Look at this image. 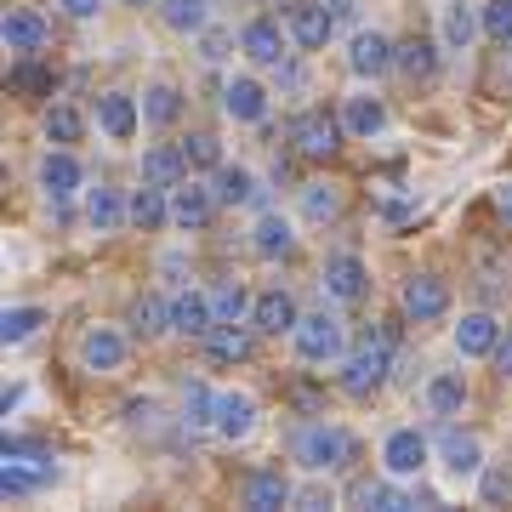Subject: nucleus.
Segmentation results:
<instances>
[{"label":"nucleus","instance_id":"54","mask_svg":"<svg viewBox=\"0 0 512 512\" xmlns=\"http://www.w3.org/2000/svg\"><path fill=\"white\" fill-rule=\"evenodd\" d=\"M126 6H148V0H126Z\"/></svg>","mask_w":512,"mask_h":512},{"label":"nucleus","instance_id":"33","mask_svg":"<svg viewBox=\"0 0 512 512\" xmlns=\"http://www.w3.org/2000/svg\"><path fill=\"white\" fill-rule=\"evenodd\" d=\"M160 23L171 35H200L211 29V0H160Z\"/></svg>","mask_w":512,"mask_h":512},{"label":"nucleus","instance_id":"43","mask_svg":"<svg viewBox=\"0 0 512 512\" xmlns=\"http://www.w3.org/2000/svg\"><path fill=\"white\" fill-rule=\"evenodd\" d=\"M183 154H188V165H194V171H217V165H222V143L211 137V131H188Z\"/></svg>","mask_w":512,"mask_h":512},{"label":"nucleus","instance_id":"6","mask_svg":"<svg viewBox=\"0 0 512 512\" xmlns=\"http://www.w3.org/2000/svg\"><path fill=\"white\" fill-rule=\"evenodd\" d=\"M291 342H296V359L330 365V359H342V319H330V313H302V325L291 330Z\"/></svg>","mask_w":512,"mask_h":512},{"label":"nucleus","instance_id":"5","mask_svg":"<svg viewBox=\"0 0 512 512\" xmlns=\"http://www.w3.org/2000/svg\"><path fill=\"white\" fill-rule=\"evenodd\" d=\"M399 308H404L410 325H433V319L450 313V285H444L439 274H410L399 285Z\"/></svg>","mask_w":512,"mask_h":512},{"label":"nucleus","instance_id":"9","mask_svg":"<svg viewBox=\"0 0 512 512\" xmlns=\"http://www.w3.org/2000/svg\"><path fill=\"white\" fill-rule=\"evenodd\" d=\"M427 456H433V444L421 439L416 427H393V433L382 439V467H387V478H421Z\"/></svg>","mask_w":512,"mask_h":512},{"label":"nucleus","instance_id":"22","mask_svg":"<svg viewBox=\"0 0 512 512\" xmlns=\"http://www.w3.org/2000/svg\"><path fill=\"white\" fill-rule=\"evenodd\" d=\"M495 348H501V325H495L490 313H461V325H456L461 359H495Z\"/></svg>","mask_w":512,"mask_h":512},{"label":"nucleus","instance_id":"53","mask_svg":"<svg viewBox=\"0 0 512 512\" xmlns=\"http://www.w3.org/2000/svg\"><path fill=\"white\" fill-rule=\"evenodd\" d=\"M325 6H330V12H336V23H348L353 12H359V6H353V0H325Z\"/></svg>","mask_w":512,"mask_h":512},{"label":"nucleus","instance_id":"12","mask_svg":"<svg viewBox=\"0 0 512 512\" xmlns=\"http://www.w3.org/2000/svg\"><path fill=\"white\" fill-rule=\"evenodd\" d=\"M239 52L251 57L256 69H285V29H279L274 18H251L245 29H239Z\"/></svg>","mask_w":512,"mask_h":512},{"label":"nucleus","instance_id":"10","mask_svg":"<svg viewBox=\"0 0 512 512\" xmlns=\"http://www.w3.org/2000/svg\"><path fill=\"white\" fill-rule=\"evenodd\" d=\"M217 188H200V183H177L171 188V228L183 234H205L211 217H217Z\"/></svg>","mask_w":512,"mask_h":512},{"label":"nucleus","instance_id":"21","mask_svg":"<svg viewBox=\"0 0 512 512\" xmlns=\"http://www.w3.org/2000/svg\"><path fill=\"white\" fill-rule=\"evenodd\" d=\"M211 325H217L211 296H200V291H177V296H171V330H177V336L205 342V336H211Z\"/></svg>","mask_w":512,"mask_h":512},{"label":"nucleus","instance_id":"11","mask_svg":"<svg viewBox=\"0 0 512 512\" xmlns=\"http://www.w3.org/2000/svg\"><path fill=\"white\" fill-rule=\"evenodd\" d=\"M211 427H217L222 444H245L256 433V399L251 393H217V404H211Z\"/></svg>","mask_w":512,"mask_h":512},{"label":"nucleus","instance_id":"24","mask_svg":"<svg viewBox=\"0 0 512 512\" xmlns=\"http://www.w3.org/2000/svg\"><path fill=\"white\" fill-rule=\"evenodd\" d=\"M478 35H484V18H478V6H467V0H450V6H444V18H439L444 52H467Z\"/></svg>","mask_w":512,"mask_h":512},{"label":"nucleus","instance_id":"32","mask_svg":"<svg viewBox=\"0 0 512 512\" xmlns=\"http://www.w3.org/2000/svg\"><path fill=\"white\" fill-rule=\"evenodd\" d=\"M342 126L353 131V137H376V131L387 126V103L382 97H370V92H359V97H348V103H342Z\"/></svg>","mask_w":512,"mask_h":512},{"label":"nucleus","instance_id":"36","mask_svg":"<svg viewBox=\"0 0 512 512\" xmlns=\"http://www.w3.org/2000/svg\"><path fill=\"white\" fill-rule=\"evenodd\" d=\"M171 188H160V183H143L137 194H131V222L137 228H160V222H171V200H165Z\"/></svg>","mask_w":512,"mask_h":512},{"label":"nucleus","instance_id":"52","mask_svg":"<svg viewBox=\"0 0 512 512\" xmlns=\"http://www.w3.org/2000/svg\"><path fill=\"white\" fill-rule=\"evenodd\" d=\"M495 211L512 222V183H507V188H495Z\"/></svg>","mask_w":512,"mask_h":512},{"label":"nucleus","instance_id":"30","mask_svg":"<svg viewBox=\"0 0 512 512\" xmlns=\"http://www.w3.org/2000/svg\"><path fill=\"white\" fill-rule=\"evenodd\" d=\"M251 251L256 256H291L296 251V234H291V222L279 217V211H262L251 228Z\"/></svg>","mask_w":512,"mask_h":512},{"label":"nucleus","instance_id":"15","mask_svg":"<svg viewBox=\"0 0 512 512\" xmlns=\"http://www.w3.org/2000/svg\"><path fill=\"white\" fill-rule=\"evenodd\" d=\"M80 183H86V171H80V160H74L69 148H52V154L40 160V194H46L52 205L74 200V194H80Z\"/></svg>","mask_w":512,"mask_h":512},{"label":"nucleus","instance_id":"41","mask_svg":"<svg viewBox=\"0 0 512 512\" xmlns=\"http://www.w3.org/2000/svg\"><path fill=\"white\" fill-rule=\"evenodd\" d=\"M40 325H46V308H6L0 313V342L18 348V342H29Z\"/></svg>","mask_w":512,"mask_h":512},{"label":"nucleus","instance_id":"25","mask_svg":"<svg viewBox=\"0 0 512 512\" xmlns=\"http://www.w3.org/2000/svg\"><path fill=\"white\" fill-rule=\"evenodd\" d=\"M251 330H245V325H211V336H205V359H211V365H245V359L256 353Z\"/></svg>","mask_w":512,"mask_h":512},{"label":"nucleus","instance_id":"26","mask_svg":"<svg viewBox=\"0 0 512 512\" xmlns=\"http://www.w3.org/2000/svg\"><path fill=\"white\" fill-rule=\"evenodd\" d=\"M188 154H183V143H154L143 154V183H160V188H177V183H188Z\"/></svg>","mask_w":512,"mask_h":512},{"label":"nucleus","instance_id":"46","mask_svg":"<svg viewBox=\"0 0 512 512\" xmlns=\"http://www.w3.org/2000/svg\"><path fill=\"white\" fill-rule=\"evenodd\" d=\"M211 404H217V393L194 382V387L183 393V421H188V427H211Z\"/></svg>","mask_w":512,"mask_h":512},{"label":"nucleus","instance_id":"8","mask_svg":"<svg viewBox=\"0 0 512 512\" xmlns=\"http://www.w3.org/2000/svg\"><path fill=\"white\" fill-rule=\"evenodd\" d=\"M0 40H6V52L40 57L46 46H52V23L40 18L35 6H12V12H6V23H0Z\"/></svg>","mask_w":512,"mask_h":512},{"label":"nucleus","instance_id":"7","mask_svg":"<svg viewBox=\"0 0 512 512\" xmlns=\"http://www.w3.org/2000/svg\"><path fill=\"white\" fill-rule=\"evenodd\" d=\"M285 29L302 52H325V40L336 35V12H330L325 0H291L285 6Z\"/></svg>","mask_w":512,"mask_h":512},{"label":"nucleus","instance_id":"34","mask_svg":"<svg viewBox=\"0 0 512 512\" xmlns=\"http://www.w3.org/2000/svg\"><path fill=\"white\" fill-rule=\"evenodd\" d=\"M427 410H433V416H461V410H467V382H461V370H439V376L427 382Z\"/></svg>","mask_w":512,"mask_h":512},{"label":"nucleus","instance_id":"17","mask_svg":"<svg viewBox=\"0 0 512 512\" xmlns=\"http://www.w3.org/2000/svg\"><path fill=\"white\" fill-rule=\"evenodd\" d=\"M222 114H228V120H239V126L268 120V92H262V80H251V74H234V80L222 86Z\"/></svg>","mask_w":512,"mask_h":512},{"label":"nucleus","instance_id":"42","mask_svg":"<svg viewBox=\"0 0 512 512\" xmlns=\"http://www.w3.org/2000/svg\"><path fill=\"white\" fill-rule=\"evenodd\" d=\"M80 131H86V120H80V109H69V103H57V109H46V137L52 143H80Z\"/></svg>","mask_w":512,"mask_h":512},{"label":"nucleus","instance_id":"4","mask_svg":"<svg viewBox=\"0 0 512 512\" xmlns=\"http://www.w3.org/2000/svg\"><path fill=\"white\" fill-rule=\"evenodd\" d=\"M342 120L336 114H325V109H302L291 120V148L302 154V160H330L336 148H342Z\"/></svg>","mask_w":512,"mask_h":512},{"label":"nucleus","instance_id":"45","mask_svg":"<svg viewBox=\"0 0 512 512\" xmlns=\"http://www.w3.org/2000/svg\"><path fill=\"white\" fill-rule=\"evenodd\" d=\"M478 501H484V507H507L512 501V467H484V473H478Z\"/></svg>","mask_w":512,"mask_h":512},{"label":"nucleus","instance_id":"28","mask_svg":"<svg viewBox=\"0 0 512 512\" xmlns=\"http://www.w3.org/2000/svg\"><path fill=\"white\" fill-rule=\"evenodd\" d=\"M97 126L109 131L114 143H126V137H137V126H143V103L126 97V92H109L97 103Z\"/></svg>","mask_w":512,"mask_h":512},{"label":"nucleus","instance_id":"39","mask_svg":"<svg viewBox=\"0 0 512 512\" xmlns=\"http://www.w3.org/2000/svg\"><path fill=\"white\" fill-rule=\"evenodd\" d=\"M131 330H137V336H165V330H171V302L137 296V302H131Z\"/></svg>","mask_w":512,"mask_h":512},{"label":"nucleus","instance_id":"29","mask_svg":"<svg viewBox=\"0 0 512 512\" xmlns=\"http://www.w3.org/2000/svg\"><path fill=\"white\" fill-rule=\"evenodd\" d=\"M353 507H376V512H410L416 507V495H404L399 484H387V478H359L348 490Z\"/></svg>","mask_w":512,"mask_h":512},{"label":"nucleus","instance_id":"51","mask_svg":"<svg viewBox=\"0 0 512 512\" xmlns=\"http://www.w3.org/2000/svg\"><path fill=\"white\" fill-rule=\"evenodd\" d=\"M495 376H501V382H512V330L501 336V348H495Z\"/></svg>","mask_w":512,"mask_h":512},{"label":"nucleus","instance_id":"50","mask_svg":"<svg viewBox=\"0 0 512 512\" xmlns=\"http://www.w3.org/2000/svg\"><path fill=\"white\" fill-rule=\"evenodd\" d=\"M57 6H63V12H69V18H97V12H103V0H57Z\"/></svg>","mask_w":512,"mask_h":512},{"label":"nucleus","instance_id":"35","mask_svg":"<svg viewBox=\"0 0 512 512\" xmlns=\"http://www.w3.org/2000/svg\"><path fill=\"white\" fill-rule=\"evenodd\" d=\"M183 114V92L171 86V80H154V86H143V120L148 126H171Z\"/></svg>","mask_w":512,"mask_h":512},{"label":"nucleus","instance_id":"13","mask_svg":"<svg viewBox=\"0 0 512 512\" xmlns=\"http://www.w3.org/2000/svg\"><path fill=\"white\" fill-rule=\"evenodd\" d=\"M80 365L92 370V376H114V370L126 365V336L114 325H92L80 336Z\"/></svg>","mask_w":512,"mask_h":512},{"label":"nucleus","instance_id":"31","mask_svg":"<svg viewBox=\"0 0 512 512\" xmlns=\"http://www.w3.org/2000/svg\"><path fill=\"white\" fill-rule=\"evenodd\" d=\"M393 69H399L404 80H421V86H427V80L439 74V52H433V40H399V46H393Z\"/></svg>","mask_w":512,"mask_h":512},{"label":"nucleus","instance_id":"49","mask_svg":"<svg viewBox=\"0 0 512 512\" xmlns=\"http://www.w3.org/2000/svg\"><path fill=\"white\" fill-rule=\"evenodd\" d=\"M296 507L319 512V507H336V501H330V490H319V484H313V490H296Z\"/></svg>","mask_w":512,"mask_h":512},{"label":"nucleus","instance_id":"1","mask_svg":"<svg viewBox=\"0 0 512 512\" xmlns=\"http://www.w3.org/2000/svg\"><path fill=\"white\" fill-rule=\"evenodd\" d=\"M296 461H302V473H342L353 456H359V444H353V433H342V427H330V421H308L302 433H296Z\"/></svg>","mask_w":512,"mask_h":512},{"label":"nucleus","instance_id":"38","mask_svg":"<svg viewBox=\"0 0 512 512\" xmlns=\"http://www.w3.org/2000/svg\"><path fill=\"white\" fill-rule=\"evenodd\" d=\"M6 86H12V92L18 97H52V69H40L35 57H18V63H12V74H6Z\"/></svg>","mask_w":512,"mask_h":512},{"label":"nucleus","instance_id":"47","mask_svg":"<svg viewBox=\"0 0 512 512\" xmlns=\"http://www.w3.org/2000/svg\"><path fill=\"white\" fill-rule=\"evenodd\" d=\"M228 46H234V40H228V29H200V57H205V63H222V57H228Z\"/></svg>","mask_w":512,"mask_h":512},{"label":"nucleus","instance_id":"3","mask_svg":"<svg viewBox=\"0 0 512 512\" xmlns=\"http://www.w3.org/2000/svg\"><path fill=\"white\" fill-rule=\"evenodd\" d=\"M57 478V461L52 450H40L29 439H6V456H0V490L6 495H35L40 484Z\"/></svg>","mask_w":512,"mask_h":512},{"label":"nucleus","instance_id":"23","mask_svg":"<svg viewBox=\"0 0 512 512\" xmlns=\"http://www.w3.org/2000/svg\"><path fill=\"white\" fill-rule=\"evenodd\" d=\"M86 222L92 234H120V222H131V200H120V188L109 183L86 188Z\"/></svg>","mask_w":512,"mask_h":512},{"label":"nucleus","instance_id":"16","mask_svg":"<svg viewBox=\"0 0 512 512\" xmlns=\"http://www.w3.org/2000/svg\"><path fill=\"white\" fill-rule=\"evenodd\" d=\"M319 285H325V296H336V302H365L370 296V268L365 262H359V256H330L325 262V279H319Z\"/></svg>","mask_w":512,"mask_h":512},{"label":"nucleus","instance_id":"19","mask_svg":"<svg viewBox=\"0 0 512 512\" xmlns=\"http://www.w3.org/2000/svg\"><path fill=\"white\" fill-rule=\"evenodd\" d=\"M251 325L262 330V336H291L296 325H302V308H296L291 291H262L251 308Z\"/></svg>","mask_w":512,"mask_h":512},{"label":"nucleus","instance_id":"20","mask_svg":"<svg viewBox=\"0 0 512 512\" xmlns=\"http://www.w3.org/2000/svg\"><path fill=\"white\" fill-rule=\"evenodd\" d=\"M439 461L450 478H478L484 473V444L473 433H456V427H444L439 433Z\"/></svg>","mask_w":512,"mask_h":512},{"label":"nucleus","instance_id":"2","mask_svg":"<svg viewBox=\"0 0 512 512\" xmlns=\"http://www.w3.org/2000/svg\"><path fill=\"white\" fill-rule=\"evenodd\" d=\"M387 382H393V348L376 342V336H365V348H353L342 359V370H336V387L348 399H376Z\"/></svg>","mask_w":512,"mask_h":512},{"label":"nucleus","instance_id":"44","mask_svg":"<svg viewBox=\"0 0 512 512\" xmlns=\"http://www.w3.org/2000/svg\"><path fill=\"white\" fill-rule=\"evenodd\" d=\"M478 18H484V35H490L495 46H512V0H484Z\"/></svg>","mask_w":512,"mask_h":512},{"label":"nucleus","instance_id":"37","mask_svg":"<svg viewBox=\"0 0 512 512\" xmlns=\"http://www.w3.org/2000/svg\"><path fill=\"white\" fill-rule=\"evenodd\" d=\"M302 217L308 222H336L342 217V188L336 183H302Z\"/></svg>","mask_w":512,"mask_h":512},{"label":"nucleus","instance_id":"14","mask_svg":"<svg viewBox=\"0 0 512 512\" xmlns=\"http://www.w3.org/2000/svg\"><path fill=\"white\" fill-rule=\"evenodd\" d=\"M239 501H245L251 512H279V507H296V490H291V478L279 473V467H256V473L245 478Z\"/></svg>","mask_w":512,"mask_h":512},{"label":"nucleus","instance_id":"40","mask_svg":"<svg viewBox=\"0 0 512 512\" xmlns=\"http://www.w3.org/2000/svg\"><path fill=\"white\" fill-rule=\"evenodd\" d=\"M251 308H256V302L245 296V285H234V279L211 291V313H217V325H239V319H251Z\"/></svg>","mask_w":512,"mask_h":512},{"label":"nucleus","instance_id":"27","mask_svg":"<svg viewBox=\"0 0 512 512\" xmlns=\"http://www.w3.org/2000/svg\"><path fill=\"white\" fill-rule=\"evenodd\" d=\"M211 188H217V200L222 205H268V188L256 183L245 165H217V177H211Z\"/></svg>","mask_w":512,"mask_h":512},{"label":"nucleus","instance_id":"48","mask_svg":"<svg viewBox=\"0 0 512 512\" xmlns=\"http://www.w3.org/2000/svg\"><path fill=\"white\" fill-rule=\"evenodd\" d=\"M154 416H160V404H154V399H131V404H126V427H131V433L154 427Z\"/></svg>","mask_w":512,"mask_h":512},{"label":"nucleus","instance_id":"18","mask_svg":"<svg viewBox=\"0 0 512 512\" xmlns=\"http://www.w3.org/2000/svg\"><path fill=\"white\" fill-rule=\"evenodd\" d=\"M393 46H399V40L376 35V29H359L353 46H348V69L359 74V80H382V74L393 69Z\"/></svg>","mask_w":512,"mask_h":512}]
</instances>
